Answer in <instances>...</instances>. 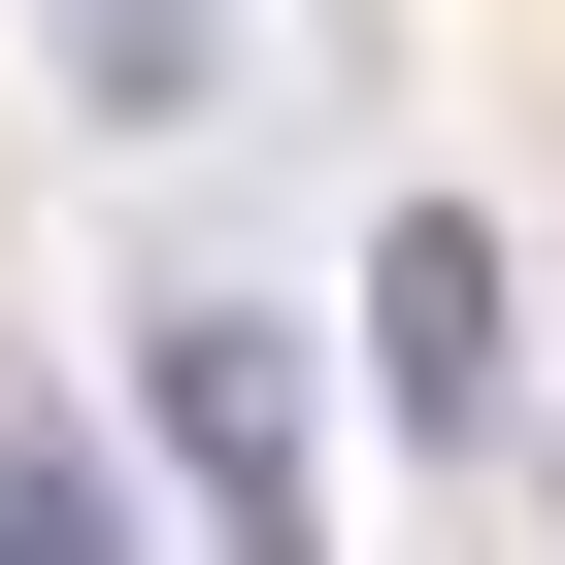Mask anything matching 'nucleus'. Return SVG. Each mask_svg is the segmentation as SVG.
Returning <instances> with one entry per match:
<instances>
[{
  "mask_svg": "<svg viewBox=\"0 0 565 565\" xmlns=\"http://www.w3.org/2000/svg\"><path fill=\"white\" fill-rule=\"evenodd\" d=\"M0 565H134V499H100V433H34V399H0Z\"/></svg>",
  "mask_w": 565,
  "mask_h": 565,
  "instance_id": "nucleus-4",
  "label": "nucleus"
},
{
  "mask_svg": "<svg viewBox=\"0 0 565 565\" xmlns=\"http://www.w3.org/2000/svg\"><path fill=\"white\" fill-rule=\"evenodd\" d=\"M134 433L200 466L233 565H300V333H266V300H167V333H134Z\"/></svg>",
  "mask_w": 565,
  "mask_h": 565,
  "instance_id": "nucleus-1",
  "label": "nucleus"
},
{
  "mask_svg": "<svg viewBox=\"0 0 565 565\" xmlns=\"http://www.w3.org/2000/svg\"><path fill=\"white\" fill-rule=\"evenodd\" d=\"M67 100H100V134H167V100H233V34H200V0H67Z\"/></svg>",
  "mask_w": 565,
  "mask_h": 565,
  "instance_id": "nucleus-3",
  "label": "nucleus"
},
{
  "mask_svg": "<svg viewBox=\"0 0 565 565\" xmlns=\"http://www.w3.org/2000/svg\"><path fill=\"white\" fill-rule=\"evenodd\" d=\"M366 399H399V433H499V399H532L499 233H466V200H399V233H366Z\"/></svg>",
  "mask_w": 565,
  "mask_h": 565,
  "instance_id": "nucleus-2",
  "label": "nucleus"
}]
</instances>
